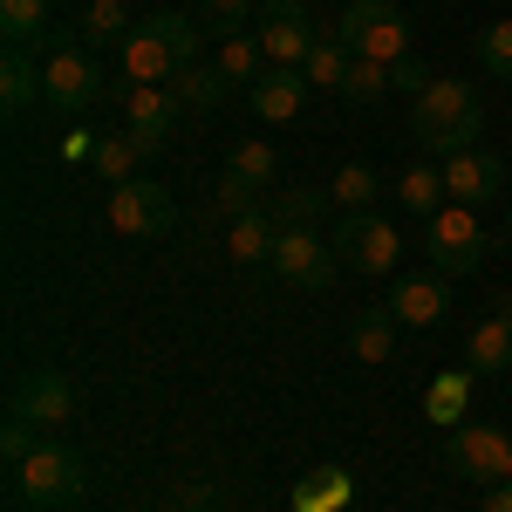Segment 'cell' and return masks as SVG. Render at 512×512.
<instances>
[{
    "label": "cell",
    "instance_id": "1",
    "mask_svg": "<svg viewBox=\"0 0 512 512\" xmlns=\"http://www.w3.org/2000/svg\"><path fill=\"white\" fill-rule=\"evenodd\" d=\"M410 130H417V144H424V151H437V158L478 151V130H485V103H478L472 82L437 76L431 89L417 96V110H410Z\"/></svg>",
    "mask_w": 512,
    "mask_h": 512
},
{
    "label": "cell",
    "instance_id": "2",
    "mask_svg": "<svg viewBox=\"0 0 512 512\" xmlns=\"http://www.w3.org/2000/svg\"><path fill=\"white\" fill-rule=\"evenodd\" d=\"M117 62H123V82L171 89V76L198 62V28H192V14H144V21L130 28V41L117 48Z\"/></svg>",
    "mask_w": 512,
    "mask_h": 512
},
{
    "label": "cell",
    "instance_id": "3",
    "mask_svg": "<svg viewBox=\"0 0 512 512\" xmlns=\"http://www.w3.org/2000/svg\"><path fill=\"white\" fill-rule=\"evenodd\" d=\"M14 492H21V506H35V512H69L82 492H89V465H82L76 444L41 437L35 458L14 465Z\"/></svg>",
    "mask_w": 512,
    "mask_h": 512
},
{
    "label": "cell",
    "instance_id": "4",
    "mask_svg": "<svg viewBox=\"0 0 512 512\" xmlns=\"http://www.w3.org/2000/svg\"><path fill=\"white\" fill-rule=\"evenodd\" d=\"M96 96H110V89H103V69H96V55L82 48V35H62V28H48L41 103H48V110H62V117H82V110H96Z\"/></svg>",
    "mask_w": 512,
    "mask_h": 512
},
{
    "label": "cell",
    "instance_id": "5",
    "mask_svg": "<svg viewBox=\"0 0 512 512\" xmlns=\"http://www.w3.org/2000/svg\"><path fill=\"white\" fill-rule=\"evenodd\" d=\"M485 253H492V233H485V219H478L472 205H444L437 219H424V260H431V274L465 280L485 267Z\"/></svg>",
    "mask_w": 512,
    "mask_h": 512
},
{
    "label": "cell",
    "instance_id": "6",
    "mask_svg": "<svg viewBox=\"0 0 512 512\" xmlns=\"http://www.w3.org/2000/svg\"><path fill=\"white\" fill-rule=\"evenodd\" d=\"M410 14L396 7V0H349L342 7V21H335V41L349 48V55H369V62H403L410 55Z\"/></svg>",
    "mask_w": 512,
    "mask_h": 512
},
{
    "label": "cell",
    "instance_id": "7",
    "mask_svg": "<svg viewBox=\"0 0 512 512\" xmlns=\"http://www.w3.org/2000/svg\"><path fill=\"white\" fill-rule=\"evenodd\" d=\"M335 260L362 280H383L396 274V260H403V239L383 212H342V226H335Z\"/></svg>",
    "mask_w": 512,
    "mask_h": 512
},
{
    "label": "cell",
    "instance_id": "8",
    "mask_svg": "<svg viewBox=\"0 0 512 512\" xmlns=\"http://www.w3.org/2000/svg\"><path fill=\"white\" fill-rule=\"evenodd\" d=\"M7 417H21V424H35V431H55V424L76 417V383H69L62 369H28V376H14Z\"/></svg>",
    "mask_w": 512,
    "mask_h": 512
},
{
    "label": "cell",
    "instance_id": "9",
    "mask_svg": "<svg viewBox=\"0 0 512 512\" xmlns=\"http://www.w3.org/2000/svg\"><path fill=\"white\" fill-rule=\"evenodd\" d=\"M110 226L130 239H158L171 233V219H178V205H171V192H164L158 178H130V185H110Z\"/></svg>",
    "mask_w": 512,
    "mask_h": 512
},
{
    "label": "cell",
    "instance_id": "10",
    "mask_svg": "<svg viewBox=\"0 0 512 512\" xmlns=\"http://www.w3.org/2000/svg\"><path fill=\"white\" fill-rule=\"evenodd\" d=\"M506 458H512V431H499V424H458V431L444 437V465L458 478H485V485H499L506 478Z\"/></svg>",
    "mask_w": 512,
    "mask_h": 512
},
{
    "label": "cell",
    "instance_id": "11",
    "mask_svg": "<svg viewBox=\"0 0 512 512\" xmlns=\"http://www.w3.org/2000/svg\"><path fill=\"white\" fill-rule=\"evenodd\" d=\"M287 287H308V294H321V287H335V274H342V260H335V239L321 233H280L274 239V260H267Z\"/></svg>",
    "mask_w": 512,
    "mask_h": 512
},
{
    "label": "cell",
    "instance_id": "12",
    "mask_svg": "<svg viewBox=\"0 0 512 512\" xmlns=\"http://www.w3.org/2000/svg\"><path fill=\"white\" fill-rule=\"evenodd\" d=\"M110 96L123 103V130L137 137V151H144V158L164 151V137L178 130V117H185V110H178V96H171V89H151V82H130V89H110Z\"/></svg>",
    "mask_w": 512,
    "mask_h": 512
},
{
    "label": "cell",
    "instance_id": "13",
    "mask_svg": "<svg viewBox=\"0 0 512 512\" xmlns=\"http://www.w3.org/2000/svg\"><path fill=\"white\" fill-rule=\"evenodd\" d=\"M499 185H506V164L492 158V151H458V158H444V192H451V205H492L499 198Z\"/></svg>",
    "mask_w": 512,
    "mask_h": 512
},
{
    "label": "cell",
    "instance_id": "14",
    "mask_svg": "<svg viewBox=\"0 0 512 512\" xmlns=\"http://www.w3.org/2000/svg\"><path fill=\"white\" fill-rule=\"evenodd\" d=\"M390 315L403 328H437V321L451 315V280L444 274H410L390 287Z\"/></svg>",
    "mask_w": 512,
    "mask_h": 512
},
{
    "label": "cell",
    "instance_id": "15",
    "mask_svg": "<svg viewBox=\"0 0 512 512\" xmlns=\"http://www.w3.org/2000/svg\"><path fill=\"white\" fill-rule=\"evenodd\" d=\"M465 362H472V376H506L512 369V294L465 335Z\"/></svg>",
    "mask_w": 512,
    "mask_h": 512
},
{
    "label": "cell",
    "instance_id": "16",
    "mask_svg": "<svg viewBox=\"0 0 512 512\" xmlns=\"http://www.w3.org/2000/svg\"><path fill=\"white\" fill-rule=\"evenodd\" d=\"M260 48H267V69H301V62L315 55L308 14H267V21H260Z\"/></svg>",
    "mask_w": 512,
    "mask_h": 512
},
{
    "label": "cell",
    "instance_id": "17",
    "mask_svg": "<svg viewBox=\"0 0 512 512\" xmlns=\"http://www.w3.org/2000/svg\"><path fill=\"white\" fill-rule=\"evenodd\" d=\"M246 103H253V117H267V123L301 117V103H308V76H301V69H267V76L246 89Z\"/></svg>",
    "mask_w": 512,
    "mask_h": 512
},
{
    "label": "cell",
    "instance_id": "18",
    "mask_svg": "<svg viewBox=\"0 0 512 512\" xmlns=\"http://www.w3.org/2000/svg\"><path fill=\"white\" fill-rule=\"evenodd\" d=\"M171 96H178V110H185V117H212V110L233 96V82L219 76V62H212V69L192 62V69H178V76H171Z\"/></svg>",
    "mask_w": 512,
    "mask_h": 512
},
{
    "label": "cell",
    "instance_id": "19",
    "mask_svg": "<svg viewBox=\"0 0 512 512\" xmlns=\"http://www.w3.org/2000/svg\"><path fill=\"white\" fill-rule=\"evenodd\" d=\"M35 96H41L35 55H28V48H7V55H0V110H7V117H21Z\"/></svg>",
    "mask_w": 512,
    "mask_h": 512
},
{
    "label": "cell",
    "instance_id": "20",
    "mask_svg": "<svg viewBox=\"0 0 512 512\" xmlns=\"http://www.w3.org/2000/svg\"><path fill=\"white\" fill-rule=\"evenodd\" d=\"M274 239H280V226L267 219V205H260V212L233 219V233H226V253H233L239 267H260V260H274Z\"/></svg>",
    "mask_w": 512,
    "mask_h": 512
},
{
    "label": "cell",
    "instance_id": "21",
    "mask_svg": "<svg viewBox=\"0 0 512 512\" xmlns=\"http://www.w3.org/2000/svg\"><path fill=\"white\" fill-rule=\"evenodd\" d=\"M321 212H328V192H315V185H294V192L267 198V219H274L280 233H315Z\"/></svg>",
    "mask_w": 512,
    "mask_h": 512
},
{
    "label": "cell",
    "instance_id": "22",
    "mask_svg": "<svg viewBox=\"0 0 512 512\" xmlns=\"http://www.w3.org/2000/svg\"><path fill=\"white\" fill-rule=\"evenodd\" d=\"M219 76L233 82V89H253V82L267 76V48H260V35H219Z\"/></svg>",
    "mask_w": 512,
    "mask_h": 512
},
{
    "label": "cell",
    "instance_id": "23",
    "mask_svg": "<svg viewBox=\"0 0 512 512\" xmlns=\"http://www.w3.org/2000/svg\"><path fill=\"white\" fill-rule=\"evenodd\" d=\"M396 198H403L417 219H437V212L451 205V192H444V171H431V164H410V171L396 178Z\"/></svg>",
    "mask_w": 512,
    "mask_h": 512
},
{
    "label": "cell",
    "instance_id": "24",
    "mask_svg": "<svg viewBox=\"0 0 512 512\" xmlns=\"http://www.w3.org/2000/svg\"><path fill=\"white\" fill-rule=\"evenodd\" d=\"M349 349L362 355V362H390V349H396V315H390V308L355 315L349 321Z\"/></svg>",
    "mask_w": 512,
    "mask_h": 512
},
{
    "label": "cell",
    "instance_id": "25",
    "mask_svg": "<svg viewBox=\"0 0 512 512\" xmlns=\"http://www.w3.org/2000/svg\"><path fill=\"white\" fill-rule=\"evenodd\" d=\"M0 35L7 48H35L48 35V0H0Z\"/></svg>",
    "mask_w": 512,
    "mask_h": 512
},
{
    "label": "cell",
    "instance_id": "26",
    "mask_svg": "<svg viewBox=\"0 0 512 512\" xmlns=\"http://www.w3.org/2000/svg\"><path fill=\"white\" fill-rule=\"evenodd\" d=\"M130 28H137V21H130L123 0H89V7H82V41H96V48H110V41L123 48Z\"/></svg>",
    "mask_w": 512,
    "mask_h": 512
},
{
    "label": "cell",
    "instance_id": "27",
    "mask_svg": "<svg viewBox=\"0 0 512 512\" xmlns=\"http://www.w3.org/2000/svg\"><path fill=\"white\" fill-rule=\"evenodd\" d=\"M137 137L130 130H117V137H96V151H89V164H96V178H110V185H130L137 178Z\"/></svg>",
    "mask_w": 512,
    "mask_h": 512
},
{
    "label": "cell",
    "instance_id": "28",
    "mask_svg": "<svg viewBox=\"0 0 512 512\" xmlns=\"http://www.w3.org/2000/svg\"><path fill=\"white\" fill-rule=\"evenodd\" d=\"M396 89V76H390V62H369V55H355V69H349V82H342V103H355V110H369V103H383Z\"/></svg>",
    "mask_w": 512,
    "mask_h": 512
},
{
    "label": "cell",
    "instance_id": "29",
    "mask_svg": "<svg viewBox=\"0 0 512 512\" xmlns=\"http://www.w3.org/2000/svg\"><path fill=\"white\" fill-rule=\"evenodd\" d=\"M376 164H342L335 171V185H328V205H342V212H369L376 205Z\"/></svg>",
    "mask_w": 512,
    "mask_h": 512
},
{
    "label": "cell",
    "instance_id": "30",
    "mask_svg": "<svg viewBox=\"0 0 512 512\" xmlns=\"http://www.w3.org/2000/svg\"><path fill=\"white\" fill-rule=\"evenodd\" d=\"M349 69H355V55L342 48V41H315V55L301 62V76H308V89H335V96H342V82H349Z\"/></svg>",
    "mask_w": 512,
    "mask_h": 512
},
{
    "label": "cell",
    "instance_id": "31",
    "mask_svg": "<svg viewBox=\"0 0 512 512\" xmlns=\"http://www.w3.org/2000/svg\"><path fill=\"white\" fill-rule=\"evenodd\" d=\"M342 506H349V472H335V465L315 472L301 492H294V512H342Z\"/></svg>",
    "mask_w": 512,
    "mask_h": 512
},
{
    "label": "cell",
    "instance_id": "32",
    "mask_svg": "<svg viewBox=\"0 0 512 512\" xmlns=\"http://www.w3.org/2000/svg\"><path fill=\"white\" fill-rule=\"evenodd\" d=\"M478 69L492 82H512V21H492V28H478Z\"/></svg>",
    "mask_w": 512,
    "mask_h": 512
},
{
    "label": "cell",
    "instance_id": "33",
    "mask_svg": "<svg viewBox=\"0 0 512 512\" xmlns=\"http://www.w3.org/2000/svg\"><path fill=\"white\" fill-rule=\"evenodd\" d=\"M212 205H219L226 219H246V212H260V185H253V178H239V171H226V178L212 185Z\"/></svg>",
    "mask_w": 512,
    "mask_h": 512
},
{
    "label": "cell",
    "instance_id": "34",
    "mask_svg": "<svg viewBox=\"0 0 512 512\" xmlns=\"http://www.w3.org/2000/svg\"><path fill=\"white\" fill-rule=\"evenodd\" d=\"M465 396H472V369H465V376H444V383L431 390V417L458 431V424H465Z\"/></svg>",
    "mask_w": 512,
    "mask_h": 512
},
{
    "label": "cell",
    "instance_id": "35",
    "mask_svg": "<svg viewBox=\"0 0 512 512\" xmlns=\"http://www.w3.org/2000/svg\"><path fill=\"white\" fill-rule=\"evenodd\" d=\"M274 151H267V144H233V158H226V171H239V178H253V185H260V192H267V185H274Z\"/></svg>",
    "mask_w": 512,
    "mask_h": 512
},
{
    "label": "cell",
    "instance_id": "36",
    "mask_svg": "<svg viewBox=\"0 0 512 512\" xmlns=\"http://www.w3.org/2000/svg\"><path fill=\"white\" fill-rule=\"evenodd\" d=\"M198 14H205L219 35H246V14H253V0H198Z\"/></svg>",
    "mask_w": 512,
    "mask_h": 512
},
{
    "label": "cell",
    "instance_id": "37",
    "mask_svg": "<svg viewBox=\"0 0 512 512\" xmlns=\"http://www.w3.org/2000/svg\"><path fill=\"white\" fill-rule=\"evenodd\" d=\"M35 444H41V431H35V424H21V417H7V424H0V458H7V465L35 458Z\"/></svg>",
    "mask_w": 512,
    "mask_h": 512
},
{
    "label": "cell",
    "instance_id": "38",
    "mask_svg": "<svg viewBox=\"0 0 512 512\" xmlns=\"http://www.w3.org/2000/svg\"><path fill=\"white\" fill-rule=\"evenodd\" d=\"M390 76H396V89H403V96H424V89H431V76H424V62H417V55L390 62Z\"/></svg>",
    "mask_w": 512,
    "mask_h": 512
},
{
    "label": "cell",
    "instance_id": "39",
    "mask_svg": "<svg viewBox=\"0 0 512 512\" xmlns=\"http://www.w3.org/2000/svg\"><path fill=\"white\" fill-rule=\"evenodd\" d=\"M478 512H512V485L499 478V485H485V499H478Z\"/></svg>",
    "mask_w": 512,
    "mask_h": 512
},
{
    "label": "cell",
    "instance_id": "40",
    "mask_svg": "<svg viewBox=\"0 0 512 512\" xmlns=\"http://www.w3.org/2000/svg\"><path fill=\"white\" fill-rule=\"evenodd\" d=\"M274 14H308V0H267Z\"/></svg>",
    "mask_w": 512,
    "mask_h": 512
},
{
    "label": "cell",
    "instance_id": "41",
    "mask_svg": "<svg viewBox=\"0 0 512 512\" xmlns=\"http://www.w3.org/2000/svg\"><path fill=\"white\" fill-rule=\"evenodd\" d=\"M506 485H512V458H506Z\"/></svg>",
    "mask_w": 512,
    "mask_h": 512
},
{
    "label": "cell",
    "instance_id": "42",
    "mask_svg": "<svg viewBox=\"0 0 512 512\" xmlns=\"http://www.w3.org/2000/svg\"><path fill=\"white\" fill-rule=\"evenodd\" d=\"M506 239H512V219H506Z\"/></svg>",
    "mask_w": 512,
    "mask_h": 512
}]
</instances>
